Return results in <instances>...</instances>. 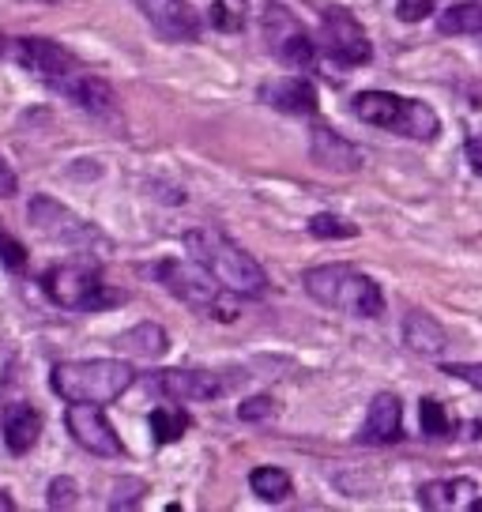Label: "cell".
I'll use <instances>...</instances> for the list:
<instances>
[{"label": "cell", "mask_w": 482, "mask_h": 512, "mask_svg": "<svg viewBox=\"0 0 482 512\" xmlns=\"http://www.w3.org/2000/svg\"><path fill=\"white\" fill-rule=\"evenodd\" d=\"M185 253L193 256L196 264H204L230 294L260 298L268 290V272L241 249L238 241L226 238L223 230H215V226H196V230H189L185 234Z\"/></svg>", "instance_id": "1"}, {"label": "cell", "mask_w": 482, "mask_h": 512, "mask_svg": "<svg viewBox=\"0 0 482 512\" xmlns=\"http://www.w3.org/2000/svg\"><path fill=\"white\" fill-rule=\"evenodd\" d=\"M306 294L313 302L339 309V313H351V317H381L385 313V294L373 283L366 272H358L354 264H321V268H309L302 275Z\"/></svg>", "instance_id": "2"}, {"label": "cell", "mask_w": 482, "mask_h": 512, "mask_svg": "<svg viewBox=\"0 0 482 512\" xmlns=\"http://www.w3.org/2000/svg\"><path fill=\"white\" fill-rule=\"evenodd\" d=\"M136 373L121 358H83V362H61L53 369V392L68 403H113L132 388Z\"/></svg>", "instance_id": "3"}, {"label": "cell", "mask_w": 482, "mask_h": 512, "mask_svg": "<svg viewBox=\"0 0 482 512\" xmlns=\"http://www.w3.org/2000/svg\"><path fill=\"white\" fill-rule=\"evenodd\" d=\"M155 279H159L174 298H181V302L193 305V309H204V313H211L215 320L238 317V309L226 302L230 290H226L204 264H196V260H162V264H155Z\"/></svg>", "instance_id": "4"}, {"label": "cell", "mask_w": 482, "mask_h": 512, "mask_svg": "<svg viewBox=\"0 0 482 512\" xmlns=\"http://www.w3.org/2000/svg\"><path fill=\"white\" fill-rule=\"evenodd\" d=\"M42 290L53 305L72 309V313H91L110 302H121V294H110L102 275L95 268H83V264H57L42 275Z\"/></svg>", "instance_id": "5"}, {"label": "cell", "mask_w": 482, "mask_h": 512, "mask_svg": "<svg viewBox=\"0 0 482 512\" xmlns=\"http://www.w3.org/2000/svg\"><path fill=\"white\" fill-rule=\"evenodd\" d=\"M260 34L272 49V57L287 68H309L317 61V42L306 31V23L283 4H268L260 16Z\"/></svg>", "instance_id": "6"}, {"label": "cell", "mask_w": 482, "mask_h": 512, "mask_svg": "<svg viewBox=\"0 0 482 512\" xmlns=\"http://www.w3.org/2000/svg\"><path fill=\"white\" fill-rule=\"evenodd\" d=\"M31 226L38 234L61 241V245H72V249H106L110 245L87 219H80L76 211H68L57 200H46V196H38L31 204Z\"/></svg>", "instance_id": "7"}, {"label": "cell", "mask_w": 482, "mask_h": 512, "mask_svg": "<svg viewBox=\"0 0 482 512\" xmlns=\"http://www.w3.org/2000/svg\"><path fill=\"white\" fill-rule=\"evenodd\" d=\"M321 46L336 64H370L373 61V42L366 27L347 12V8H324L321 19Z\"/></svg>", "instance_id": "8"}, {"label": "cell", "mask_w": 482, "mask_h": 512, "mask_svg": "<svg viewBox=\"0 0 482 512\" xmlns=\"http://www.w3.org/2000/svg\"><path fill=\"white\" fill-rule=\"evenodd\" d=\"M8 61L23 64L27 72H34L38 80L53 83V87L65 80V76H72V72H80L76 57L61 42H53V38H12Z\"/></svg>", "instance_id": "9"}, {"label": "cell", "mask_w": 482, "mask_h": 512, "mask_svg": "<svg viewBox=\"0 0 482 512\" xmlns=\"http://www.w3.org/2000/svg\"><path fill=\"white\" fill-rule=\"evenodd\" d=\"M65 426L72 433V441L87 452H95V456H121L125 445H121V437L113 430V422L102 415V407L98 403H72L65 415Z\"/></svg>", "instance_id": "10"}, {"label": "cell", "mask_w": 482, "mask_h": 512, "mask_svg": "<svg viewBox=\"0 0 482 512\" xmlns=\"http://www.w3.org/2000/svg\"><path fill=\"white\" fill-rule=\"evenodd\" d=\"M136 8L166 42H196L200 34V16L189 0H136Z\"/></svg>", "instance_id": "11"}, {"label": "cell", "mask_w": 482, "mask_h": 512, "mask_svg": "<svg viewBox=\"0 0 482 512\" xmlns=\"http://www.w3.org/2000/svg\"><path fill=\"white\" fill-rule=\"evenodd\" d=\"M151 384L159 388L166 400L200 403V400H215V396L230 392L234 381H223V377L211 373V369H166V373H159Z\"/></svg>", "instance_id": "12"}, {"label": "cell", "mask_w": 482, "mask_h": 512, "mask_svg": "<svg viewBox=\"0 0 482 512\" xmlns=\"http://www.w3.org/2000/svg\"><path fill=\"white\" fill-rule=\"evenodd\" d=\"M260 98L279 113H290V117H309L317 113V83L306 80V76H279V80L264 83L260 87Z\"/></svg>", "instance_id": "13"}, {"label": "cell", "mask_w": 482, "mask_h": 512, "mask_svg": "<svg viewBox=\"0 0 482 512\" xmlns=\"http://www.w3.org/2000/svg\"><path fill=\"white\" fill-rule=\"evenodd\" d=\"M403 437V403L400 396L392 392H377L370 400V411H366V422L358 430V441L366 445H392Z\"/></svg>", "instance_id": "14"}, {"label": "cell", "mask_w": 482, "mask_h": 512, "mask_svg": "<svg viewBox=\"0 0 482 512\" xmlns=\"http://www.w3.org/2000/svg\"><path fill=\"white\" fill-rule=\"evenodd\" d=\"M351 110H354V117L366 121V125L400 132L403 113H407V98L392 95V91H362V95H354Z\"/></svg>", "instance_id": "15"}, {"label": "cell", "mask_w": 482, "mask_h": 512, "mask_svg": "<svg viewBox=\"0 0 482 512\" xmlns=\"http://www.w3.org/2000/svg\"><path fill=\"white\" fill-rule=\"evenodd\" d=\"M313 162L321 166V170H332V174H354L358 166H362V155H358V147L347 144L339 132L332 128H313Z\"/></svg>", "instance_id": "16"}, {"label": "cell", "mask_w": 482, "mask_h": 512, "mask_svg": "<svg viewBox=\"0 0 482 512\" xmlns=\"http://www.w3.org/2000/svg\"><path fill=\"white\" fill-rule=\"evenodd\" d=\"M38 437H42V411L34 403H12L4 411V445L23 456L38 445Z\"/></svg>", "instance_id": "17"}, {"label": "cell", "mask_w": 482, "mask_h": 512, "mask_svg": "<svg viewBox=\"0 0 482 512\" xmlns=\"http://www.w3.org/2000/svg\"><path fill=\"white\" fill-rule=\"evenodd\" d=\"M475 494H479L475 479H441V482H426L418 490V501H422V509L460 512V509H471Z\"/></svg>", "instance_id": "18"}, {"label": "cell", "mask_w": 482, "mask_h": 512, "mask_svg": "<svg viewBox=\"0 0 482 512\" xmlns=\"http://www.w3.org/2000/svg\"><path fill=\"white\" fill-rule=\"evenodd\" d=\"M57 91L68 95L76 106H83V110H91V113H110L113 110V87L106 80L91 76V72H72V76H65V80L57 83Z\"/></svg>", "instance_id": "19"}, {"label": "cell", "mask_w": 482, "mask_h": 512, "mask_svg": "<svg viewBox=\"0 0 482 512\" xmlns=\"http://www.w3.org/2000/svg\"><path fill=\"white\" fill-rule=\"evenodd\" d=\"M403 343H407V351L437 358L449 347V336H445V328L430 313H407V320H403Z\"/></svg>", "instance_id": "20"}, {"label": "cell", "mask_w": 482, "mask_h": 512, "mask_svg": "<svg viewBox=\"0 0 482 512\" xmlns=\"http://www.w3.org/2000/svg\"><path fill=\"white\" fill-rule=\"evenodd\" d=\"M268 0H215L208 12H211V27L226 34H238L245 31L249 16H264Z\"/></svg>", "instance_id": "21"}, {"label": "cell", "mask_w": 482, "mask_h": 512, "mask_svg": "<svg viewBox=\"0 0 482 512\" xmlns=\"http://www.w3.org/2000/svg\"><path fill=\"white\" fill-rule=\"evenodd\" d=\"M113 343H117L121 351L136 354V358H159V354H166V347H170V336L162 332L159 324H136L129 332H121Z\"/></svg>", "instance_id": "22"}, {"label": "cell", "mask_w": 482, "mask_h": 512, "mask_svg": "<svg viewBox=\"0 0 482 512\" xmlns=\"http://www.w3.org/2000/svg\"><path fill=\"white\" fill-rule=\"evenodd\" d=\"M189 426H193V415L185 407L166 403V407L151 411V437H155V445H177L189 433Z\"/></svg>", "instance_id": "23"}, {"label": "cell", "mask_w": 482, "mask_h": 512, "mask_svg": "<svg viewBox=\"0 0 482 512\" xmlns=\"http://www.w3.org/2000/svg\"><path fill=\"white\" fill-rule=\"evenodd\" d=\"M437 31L441 34H482V0H460L437 16Z\"/></svg>", "instance_id": "24"}, {"label": "cell", "mask_w": 482, "mask_h": 512, "mask_svg": "<svg viewBox=\"0 0 482 512\" xmlns=\"http://www.w3.org/2000/svg\"><path fill=\"white\" fill-rule=\"evenodd\" d=\"M249 490L260 497V501H268V505H279V501H287L294 494V482L283 467H257L253 475H249Z\"/></svg>", "instance_id": "25"}, {"label": "cell", "mask_w": 482, "mask_h": 512, "mask_svg": "<svg viewBox=\"0 0 482 512\" xmlns=\"http://www.w3.org/2000/svg\"><path fill=\"white\" fill-rule=\"evenodd\" d=\"M437 132H441V121H437V113L430 110L426 102H418V98H407V113H403L400 136H411V140H434Z\"/></svg>", "instance_id": "26"}, {"label": "cell", "mask_w": 482, "mask_h": 512, "mask_svg": "<svg viewBox=\"0 0 482 512\" xmlns=\"http://www.w3.org/2000/svg\"><path fill=\"white\" fill-rule=\"evenodd\" d=\"M418 422H422V433L426 437H449L452 433V418L445 411V403H437L434 396L418 403Z\"/></svg>", "instance_id": "27"}, {"label": "cell", "mask_w": 482, "mask_h": 512, "mask_svg": "<svg viewBox=\"0 0 482 512\" xmlns=\"http://www.w3.org/2000/svg\"><path fill=\"white\" fill-rule=\"evenodd\" d=\"M309 234L313 238L343 241V238H358V226L351 219H339V215H313L309 219Z\"/></svg>", "instance_id": "28"}, {"label": "cell", "mask_w": 482, "mask_h": 512, "mask_svg": "<svg viewBox=\"0 0 482 512\" xmlns=\"http://www.w3.org/2000/svg\"><path fill=\"white\" fill-rule=\"evenodd\" d=\"M76 501H80V486H76V479L61 475V479L49 482V509H76Z\"/></svg>", "instance_id": "29"}, {"label": "cell", "mask_w": 482, "mask_h": 512, "mask_svg": "<svg viewBox=\"0 0 482 512\" xmlns=\"http://www.w3.org/2000/svg\"><path fill=\"white\" fill-rule=\"evenodd\" d=\"M0 264H4L8 272H27V249H23V241H16L8 230H0Z\"/></svg>", "instance_id": "30"}, {"label": "cell", "mask_w": 482, "mask_h": 512, "mask_svg": "<svg viewBox=\"0 0 482 512\" xmlns=\"http://www.w3.org/2000/svg\"><path fill=\"white\" fill-rule=\"evenodd\" d=\"M238 415L245 418V422H264V418H272L275 415L272 396H253V400H245Z\"/></svg>", "instance_id": "31"}, {"label": "cell", "mask_w": 482, "mask_h": 512, "mask_svg": "<svg viewBox=\"0 0 482 512\" xmlns=\"http://www.w3.org/2000/svg\"><path fill=\"white\" fill-rule=\"evenodd\" d=\"M430 12H434V0H396V16L403 23H422Z\"/></svg>", "instance_id": "32"}, {"label": "cell", "mask_w": 482, "mask_h": 512, "mask_svg": "<svg viewBox=\"0 0 482 512\" xmlns=\"http://www.w3.org/2000/svg\"><path fill=\"white\" fill-rule=\"evenodd\" d=\"M147 482H136V479H125L121 482V497H113L110 509H129V505H136L140 497H144Z\"/></svg>", "instance_id": "33"}, {"label": "cell", "mask_w": 482, "mask_h": 512, "mask_svg": "<svg viewBox=\"0 0 482 512\" xmlns=\"http://www.w3.org/2000/svg\"><path fill=\"white\" fill-rule=\"evenodd\" d=\"M445 373H449V377H460V381H467L471 388H479V392H482V362H467V366H445Z\"/></svg>", "instance_id": "34"}, {"label": "cell", "mask_w": 482, "mask_h": 512, "mask_svg": "<svg viewBox=\"0 0 482 512\" xmlns=\"http://www.w3.org/2000/svg\"><path fill=\"white\" fill-rule=\"evenodd\" d=\"M16 192H19V177H16V170L8 166L4 151H0V200H8V196H16Z\"/></svg>", "instance_id": "35"}, {"label": "cell", "mask_w": 482, "mask_h": 512, "mask_svg": "<svg viewBox=\"0 0 482 512\" xmlns=\"http://www.w3.org/2000/svg\"><path fill=\"white\" fill-rule=\"evenodd\" d=\"M464 151H467V162H471V170L482 177V132H475V136L467 140Z\"/></svg>", "instance_id": "36"}, {"label": "cell", "mask_w": 482, "mask_h": 512, "mask_svg": "<svg viewBox=\"0 0 482 512\" xmlns=\"http://www.w3.org/2000/svg\"><path fill=\"white\" fill-rule=\"evenodd\" d=\"M12 509H16V501H12V497L0 490V512H12Z\"/></svg>", "instance_id": "37"}, {"label": "cell", "mask_w": 482, "mask_h": 512, "mask_svg": "<svg viewBox=\"0 0 482 512\" xmlns=\"http://www.w3.org/2000/svg\"><path fill=\"white\" fill-rule=\"evenodd\" d=\"M8 53H12V38H0V57L8 61Z\"/></svg>", "instance_id": "38"}, {"label": "cell", "mask_w": 482, "mask_h": 512, "mask_svg": "<svg viewBox=\"0 0 482 512\" xmlns=\"http://www.w3.org/2000/svg\"><path fill=\"white\" fill-rule=\"evenodd\" d=\"M479 38H482V34H479Z\"/></svg>", "instance_id": "39"}]
</instances>
